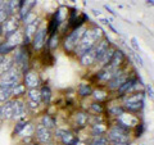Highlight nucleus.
Listing matches in <instances>:
<instances>
[{"instance_id": "1", "label": "nucleus", "mask_w": 154, "mask_h": 145, "mask_svg": "<svg viewBox=\"0 0 154 145\" xmlns=\"http://www.w3.org/2000/svg\"><path fill=\"white\" fill-rule=\"evenodd\" d=\"M104 36H105L104 35V31L99 26H93L91 28L86 27L84 35H82V37H81V40L79 41L77 46L75 48L73 53H75L77 57L82 55L84 53L90 50L91 48H94L96 45V42H98L100 39H103Z\"/></svg>"}, {"instance_id": "2", "label": "nucleus", "mask_w": 154, "mask_h": 145, "mask_svg": "<svg viewBox=\"0 0 154 145\" xmlns=\"http://www.w3.org/2000/svg\"><path fill=\"white\" fill-rule=\"evenodd\" d=\"M107 139L108 143L112 145H127L128 144V131L121 127L119 125H114L109 130H107Z\"/></svg>"}, {"instance_id": "3", "label": "nucleus", "mask_w": 154, "mask_h": 145, "mask_svg": "<svg viewBox=\"0 0 154 145\" xmlns=\"http://www.w3.org/2000/svg\"><path fill=\"white\" fill-rule=\"evenodd\" d=\"M22 76H23V73L21 72V69L14 66L13 68L4 72L3 75H0V86L12 89L18 82H22Z\"/></svg>"}, {"instance_id": "4", "label": "nucleus", "mask_w": 154, "mask_h": 145, "mask_svg": "<svg viewBox=\"0 0 154 145\" xmlns=\"http://www.w3.org/2000/svg\"><path fill=\"white\" fill-rule=\"evenodd\" d=\"M85 30H86V26L84 25V26L76 27L73 30H71V32H68V35H67L63 40V48L67 53H73L75 48L79 44L81 37H82Z\"/></svg>"}, {"instance_id": "5", "label": "nucleus", "mask_w": 154, "mask_h": 145, "mask_svg": "<svg viewBox=\"0 0 154 145\" xmlns=\"http://www.w3.org/2000/svg\"><path fill=\"white\" fill-rule=\"evenodd\" d=\"M46 37H48L46 26H44L41 23V25L38 26L37 31L35 32V35H33L32 40H31V45L33 48V50L40 51L42 48H45V45H46Z\"/></svg>"}, {"instance_id": "6", "label": "nucleus", "mask_w": 154, "mask_h": 145, "mask_svg": "<svg viewBox=\"0 0 154 145\" xmlns=\"http://www.w3.org/2000/svg\"><path fill=\"white\" fill-rule=\"evenodd\" d=\"M2 28H3V37L5 39L21 28V19H19L18 16H11L5 22L2 23Z\"/></svg>"}, {"instance_id": "7", "label": "nucleus", "mask_w": 154, "mask_h": 145, "mask_svg": "<svg viewBox=\"0 0 154 145\" xmlns=\"http://www.w3.org/2000/svg\"><path fill=\"white\" fill-rule=\"evenodd\" d=\"M22 84L26 86V89H38L41 84V79L36 71L28 69L22 76Z\"/></svg>"}, {"instance_id": "8", "label": "nucleus", "mask_w": 154, "mask_h": 145, "mask_svg": "<svg viewBox=\"0 0 154 145\" xmlns=\"http://www.w3.org/2000/svg\"><path fill=\"white\" fill-rule=\"evenodd\" d=\"M33 136H36L38 144H51L53 143V132L51 130L44 127L41 123H37L35 126V134Z\"/></svg>"}, {"instance_id": "9", "label": "nucleus", "mask_w": 154, "mask_h": 145, "mask_svg": "<svg viewBox=\"0 0 154 145\" xmlns=\"http://www.w3.org/2000/svg\"><path fill=\"white\" fill-rule=\"evenodd\" d=\"M139 88V77H128V79L119 86V89L117 90V93L119 96L128 95L131 93H135V90Z\"/></svg>"}, {"instance_id": "10", "label": "nucleus", "mask_w": 154, "mask_h": 145, "mask_svg": "<svg viewBox=\"0 0 154 145\" xmlns=\"http://www.w3.org/2000/svg\"><path fill=\"white\" fill-rule=\"evenodd\" d=\"M27 107L22 99H13V118L12 121L26 119Z\"/></svg>"}, {"instance_id": "11", "label": "nucleus", "mask_w": 154, "mask_h": 145, "mask_svg": "<svg viewBox=\"0 0 154 145\" xmlns=\"http://www.w3.org/2000/svg\"><path fill=\"white\" fill-rule=\"evenodd\" d=\"M112 45V42H110V40L107 37V36H104L103 39H100V40L96 42V45L94 48V55H95V63H98V62L100 60V58L103 57V54L105 51H107L108 48Z\"/></svg>"}, {"instance_id": "12", "label": "nucleus", "mask_w": 154, "mask_h": 145, "mask_svg": "<svg viewBox=\"0 0 154 145\" xmlns=\"http://www.w3.org/2000/svg\"><path fill=\"white\" fill-rule=\"evenodd\" d=\"M125 60H126V54H125L121 49H116L112 60H110V63L107 67H109V68L113 69V71L119 69V68H122Z\"/></svg>"}, {"instance_id": "13", "label": "nucleus", "mask_w": 154, "mask_h": 145, "mask_svg": "<svg viewBox=\"0 0 154 145\" xmlns=\"http://www.w3.org/2000/svg\"><path fill=\"white\" fill-rule=\"evenodd\" d=\"M4 41H5L8 45L14 48V49H17L18 46L23 45V33L21 30H17L16 32H13L12 35H9L8 37L4 39Z\"/></svg>"}, {"instance_id": "14", "label": "nucleus", "mask_w": 154, "mask_h": 145, "mask_svg": "<svg viewBox=\"0 0 154 145\" xmlns=\"http://www.w3.org/2000/svg\"><path fill=\"white\" fill-rule=\"evenodd\" d=\"M0 114L3 121H12L13 118V99L0 104Z\"/></svg>"}, {"instance_id": "15", "label": "nucleus", "mask_w": 154, "mask_h": 145, "mask_svg": "<svg viewBox=\"0 0 154 145\" xmlns=\"http://www.w3.org/2000/svg\"><path fill=\"white\" fill-rule=\"evenodd\" d=\"M36 4H37V0H22L21 8H19V12H18L19 19H22L23 17L26 16V14L32 12L33 9H35Z\"/></svg>"}, {"instance_id": "16", "label": "nucleus", "mask_w": 154, "mask_h": 145, "mask_svg": "<svg viewBox=\"0 0 154 145\" xmlns=\"http://www.w3.org/2000/svg\"><path fill=\"white\" fill-rule=\"evenodd\" d=\"M95 48V46H94ZM94 48H91L90 50H88L86 53H84L82 55H80V63L82 67H91L95 64V55H94Z\"/></svg>"}, {"instance_id": "17", "label": "nucleus", "mask_w": 154, "mask_h": 145, "mask_svg": "<svg viewBox=\"0 0 154 145\" xmlns=\"http://www.w3.org/2000/svg\"><path fill=\"white\" fill-rule=\"evenodd\" d=\"M144 101V93L143 91H135L128 95L123 96V105L127 104H134V103H141Z\"/></svg>"}, {"instance_id": "18", "label": "nucleus", "mask_w": 154, "mask_h": 145, "mask_svg": "<svg viewBox=\"0 0 154 145\" xmlns=\"http://www.w3.org/2000/svg\"><path fill=\"white\" fill-rule=\"evenodd\" d=\"M60 141L63 145H76L77 141H79V137L72 132V131H67V130H63L62 132V136H60Z\"/></svg>"}, {"instance_id": "19", "label": "nucleus", "mask_w": 154, "mask_h": 145, "mask_svg": "<svg viewBox=\"0 0 154 145\" xmlns=\"http://www.w3.org/2000/svg\"><path fill=\"white\" fill-rule=\"evenodd\" d=\"M114 51H116V46L110 45V46L108 48V49H107V51H105L104 54H103V57L100 58V60L98 62L99 66L102 67V68H104V67H107V66L110 63V60H112V58H113Z\"/></svg>"}, {"instance_id": "20", "label": "nucleus", "mask_w": 154, "mask_h": 145, "mask_svg": "<svg viewBox=\"0 0 154 145\" xmlns=\"http://www.w3.org/2000/svg\"><path fill=\"white\" fill-rule=\"evenodd\" d=\"M107 125L103 123V122H98V123H94V125H91V130H90V132H91V136L95 137V136H103V135L107 134Z\"/></svg>"}, {"instance_id": "21", "label": "nucleus", "mask_w": 154, "mask_h": 145, "mask_svg": "<svg viewBox=\"0 0 154 145\" xmlns=\"http://www.w3.org/2000/svg\"><path fill=\"white\" fill-rule=\"evenodd\" d=\"M89 117L90 116L88 113H85V112H77L75 114V125L79 128L86 127L88 123H89Z\"/></svg>"}, {"instance_id": "22", "label": "nucleus", "mask_w": 154, "mask_h": 145, "mask_svg": "<svg viewBox=\"0 0 154 145\" xmlns=\"http://www.w3.org/2000/svg\"><path fill=\"white\" fill-rule=\"evenodd\" d=\"M116 71H117V69H116ZM113 75H114V71L113 69H110L109 67H104V68H102V69L98 72V73H96V79H98V81L108 82L113 77Z\"/></svg>"}, {"instance_id": "23", "label": "nucleus", "mask_w": 154, "mask_h": 145, "mask_svg": "<svg viewBox=\"0 0 154 145\" xmlns=\"http://www.w3.org/2000/svg\"><path fill=\"white\" fill-rule=\"evenodd\" d=\"M11 91H12V98L13 99H21L22 96L26 95L27 89H26V86L23 85L22 82H18L16 86H13V88L11 89Z\"/></svg>"}, {"instance_id": "24", "label": "nucleus", "mask_w": 154, "mask_h": 145, "mask_svg": "<svg viewBox=\"0 0 154 145\" xmlns=\"http://www.w3.org/2000/svg\"><path fill=\"white\" fill-rule=\"evenodd\" d=\"M40 123L44 127L49 128V130H53V128H55V126H57V119L53 117L51 114H42L41 118H40Z\"/></svg>"}, {"instance_id": "25", "label": "nucleus", "mask_w": 154, "mask_h": 145, "mask_svg": "<svg viewBox=\"0 0 154 145\" xmlns=\"http://www.w3.org/2000/svg\"><path fill=\"white\" fill-rule=\"evenodd\" d=\"M54 16L57 18V21L60 23V25H63V22L66 21L67 18H68V7L66 5H59L57 9V12L54 13Z\"/></svg>"}, {"instance_id": "26", "label": "nucleus", "mask_w": 154, "mask_h": 145, "mask_svg": "<svg viewBox=\"0 0 154 145\" xmlns=\"http://www.w3.org/2000/svg\"><path fill=\"white\" fill-rule=\"evenodd\" d=\"M40 93H41V103L44 105H49L50 101H51V90L48 85H44L42 88L40 89Z\"/></svg>"}, {"instance_id": "27", "label": "nucleus", "mask_w": 154, "mask_h": 145, "mask_svg": "<svg viewBox=\"0 0 154 145\" xmlns=\"http://www.w3.org/2000/svg\"><path fill=\"white\" fill-rule=\"evenodd\" d=\"M27 99L35 101L37 104H41V93L40 89H27Z\"/></svg>"}, {"instance_id": "28", "label": "nucleus", "mask_w": 154, "mask_h": 145, "mask_svg": "<svg viewBox=\"0 0 154 145\" xmlns=\"http://www.w3.org/2000/svg\"><path fill=\"white\" fill-rule=\"evenodd\" d=\"M13 67H14V62L12 59V57L11 55L4 57V59L2 60V63H0V75H3L4 72L9 71L11 68H13Z\"/></svg>"}, {"instance_id": "29", "label": "nucleus", "mask_w": 154, "mask_h": 145, "mask_svg": "<svg viewBox=\"0 0 154 145\" xmlns=\"http://www.w3.org/2000/svg\"><path fill=\"white\" fill-rule=\"evenodd\" d=\"M59 44H60V37H59L58 33H54V35L49 36V39L46 40V45L45 46L49 48V50H55L59 46Z\"/></svg>"}, {"instance_id": "30", "label": "nucleus", "mask_w": 154, "mask_h": 145, "mask_svg": "<svg viewBox=\"0 0 154 145\" xmlns=\"http://www.w3.org/2000/svg\"><path fill=\"white\" fill-rule=\"evenodd\" d=\"M22 0H7V5L11 12V16H18L19 8H21Z\"/></svg>"}, {"instance_id": "31", "label": "nucleus", "mask_w": 154, "mask_h": 145, "mask_svg": "<svg viewBox=\"0 0 154 145\" xmlns=\"http://www.w3.org/2000/svg\"><path fill=\"white\" fill-rule=\"evenodd\" d=\"M77 94L81 98H88V96H91V94H93V88L89 84H81L79 86V90H77Z\"/></svg>"}, {"instance_id": "32", "label": "nucleus", "mask_w": 154, "mask_h": 145, "mask_svg": "<svg viewBox=\"0 0 154 145\" xmlns=\"http://www.w3.org/2000/svg\"><path fill=\"white\" fill-rule=\"evenodd\" d=\"M33 134H35V125H33L32 122H30V121H27L26 125H25V127H23L21 134H19V136H21V137L33 136Z\"/></svg>"}, {"instance_id": "33", "label": "nucleus", "mask_w": 154, "mask_h": 145, "mask_svg": "<svg viewBox=\"0 0 154 145\" xmlns=\"http://www.w3.org/2000/svg\"><path fill=\"white\" fill-rule=\"evenodd\" d=\"M37 18H38V17H37V13H36L35 11H32V12H30L28 14H26V16L21 19V25L25 27V26H27V25H30V23H32L33 21H36Z\"/></svg>"}, {"instance_id": "34", "label": "nucleus", "mask_w": 154, "mask_h": 145, "mask_svg": "<svg viewBox=\"0 0 154 145\" xmlns=\"http://www.w3.org/2000/svg\"><path fill=\"white\" fill-rule=\"evenodd\" d=\"M12 99V91L8 88H3L0 86V104L5 103V101Z\"/></svg>"}, {"instance_id": "35", "label": "nucleus", "mask_w": 154, "mask_h": 145, "mask_svg": "<svg viewBox=\"0 0 154 145\" xmlns=\"http://www.w3.org/2000/svg\"><path fill=\"white\" fill-rule=\"evenodd\" d=\"M90 110L94 112L95 114H102V113H104V107L99 101H94V103L90 104Z\"/></svg>"}, {"instance_id": "36", "label": "nucleus", "mask_w": 154, "mask_h": 145, "mask_svg": "<svg viewBox=\"0 0 154 145\" xmlns=\"http://www.w3.org/2000/svg\"><path fill=\"white\" fill-rule=\"evenodd\" d=\"M108 139L105 135H103V136H95L93 137V140H91V144L90 145H108Z\"/></svg>"}, {"instance_id": "37", "label": "nucleus", "mask_w": 154, "mask_h": 145, "mask_svg": "<svg viewBox=\"0 0 154 145\" xmlns=\"http://www.w3.org/2000/svg\"><path fill=\"white\" fill-rule=\"evenodd\" d=\"M91 96H93L95 100H98L99 103H102L104 99H107V93H105V91H100V90H93Z\"/></svg>"}, {"instance_id": "38", "label": "nucleus", "mask_w": 154, "mask_h": 145, "mask_svg": "<svg viewBox=\"0 0 154 145\" xmlns=\"http://www.w3.org/2000/svg\"><path fill=\"white\" fill-rule=\"evenodd\" d=\"M26 122H27L26 119L17 121V122H16V126H14V128H13V135H19V134H21V131L23 130V127H25Z\"/></svg>"}, {"instance_id": "39", "label": "nucleus", "mask_w": 154, "mask_h": 145, "mask_svg": "<svg viewBox=\"0 0 154 145\" xmlns=\"http://www.w3.org/2000/svg\"><path fill=\"white\" fill-rule=\"evenodd\" d=\"M130 51H131V50H130ZM131 53H132V57L135 58V60H136V63L140 66V67H143V66H144V62H143V59H141V57L137 55L136 53H134V51H131Z\"/></svg>"}, {"instance_id": "40", "label": "nucleus", "mask_w": 154, "mask_h": 145, "mask_svg": "<svg viewBox=\"0 0 154 145\" xmlns=\"http://www.w3.org/2000/svg\"><path fill=\"white\" fill-rule=\"evenodd\" d=\"M146 95L149 96V99H153V88L150 85L146 86Z\"/></svg>"}, {"instance_id": "41", "label": "nucleus", "mask_w": 154, "mask_h": 145, "mask_svg": "<svg viewBox=\"0 0 154 145\" xmlns=\"http://www.w3.org/2000/svg\"><path fill=\"white\" fill-rule=\"evenodd\" d=\"M131 44H132V46L135 48V50H140V48H139V44H137V39H136V37H132V39H131Z\"/></svg>"}, {"instance_id": "42", "label": "nucleus", "mask_w": 154, "mask_h": 145, "mask_svg": "<svg viewBox=\"0 0 154 145\" xmlns=\"http://www.w3.org/2000/svg\"><path fill=\"white\" fill-rule=\"evenodd\" d=\"M104 8L107 9V11H108L110 14H112V16H117V14H116V12H114V11H113V9L110 8V7H108V5H104Z\"/></svg>"}, {"instance_id": "43", "label": "nucleus", "mask_w": 154, "mask_h": 145, "mask_svg": "<svg viewBox=\"0 0 154 145\" xmlns=\"http://www.w3.org/2000/svg\"><path fill=\"white\" fill-rule=\"evenodd\" d=\"M100 22H102L103 25H107V26L110 23V21H109V19H107V18H100Z\"/></svg>"}, {"instance_id": "44", "label": "nucleus", "mask_w": 154, "mask_h": 145, "mask_svg": "<svg viewBox=\"0 0 154 145\" xmlns=\"http://www.w3.org/2000/svg\"><path fill=\"white\" fill-rule=\"evenodd\" d=\"M5 5H7V0H0V11H2Z\"/></svg>"}, {"instance_id": "45", "label": "nucleus", "mask_w": 154, "mask_h": 145, "mask_svg": "<svg viewBox=\"0 0 154 145\" xmlns=\"http://www.w3.org/2000/svg\"><path fill=\"white\" fill-rule=\"evenodd\" d=\"M108 27H109V28H110V30H112V31H113L114 33H118V31H117V30H116V28H114V27H113L112 25H110V23H109V25H108Z\"/></svg>"}, {"instance_id": "46", "label": "nucleus", "mask_w": 154, "mask_h": 145, "mask_svg": "<svg viewBox=\"0 0 154 145\" xmlns=\"http://www.w3.org/2000/svg\"><path fill=\"white\" fill-rule=\"evenodd\" d=\"M25 145H40V144L36 143V141H32V143H30V144H25Z\"/></svg>"}, {"instance_id": "47", "label": "nucleus", "mask_w": 154, "mask_h": 145, "mask_svg": "<svg viewBox=\"0 0 154 145\" xmlns=\"http://www.w3.org/2000/svg\"><path fill=\"white\" fill-rule=\"evenodd\" d=\"M146 4L148 5H153V0H146Z\"/></svg>"}, {"instance_id": "48", "label": "nucleus", "mask_w": 154, "mask_h": 145, "mask_svg": "<svg viewBox=\"0 0 154 145\" xmlns=\"http://www.w3.org/2000/svg\"><path fill=\"white\" fill-rule=\"evenodd\" d=\"M93 12H94L95 16H100V12H99V11H93Z\"/></svg>"}, {"instance_id": "49", "label": "nucleus", "mask_w": 154, "mask_h": 145, "mask_svg": "<svg viewBox=\"0 0 154 145\" xmlns=\"http://www.w3.org/2000/svg\"><path fill=\"white\" fill-rule=\"evenodd\" d=\"M0 36H3V28H2V25H0Z\"/></svg>"}, {"instance_id": "50", "label": "nucleus", "mask_w": 154, "mask_h": 145, "mask_svg": "<svg viewBox=\"0 0 154 145\" xmlns=\"http://www.w3.org/2000/svg\"><path fill=\"white\" fill-rule=\"evenodd\" d=\"M3 59H4V57H3V55H0V63H2V60H3Z\"/></svg>"}, {"instance_id": "51", "label": "nucleus", "mask_w": 154, "mask_h": 145, "mask_svg": "<svg viewBox=\"0 0 154 145\" xmlns=\"http://www.w3.org/2000/svg\"><path fill=\"white\" fill-rule=\"evenodd\" d=\"M0 122H3V119H2V114H0Z\"/></svg>"}, {"instance_id": "52", "label": "nucleus", "mask_w": 154, "mask_h": 145, "mask_svg": "<svg viewBox=\"0 0 154 145\" xmlns=\"http://www.w3.org/2000/svg\"><path fill=\"white\" fill-rule=\"evenodd\" d=\"M72 2H73V3H75V2H76V0H72Z\"/></svg>"}]
</instances>
